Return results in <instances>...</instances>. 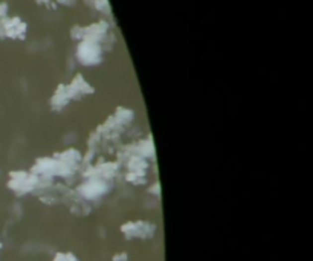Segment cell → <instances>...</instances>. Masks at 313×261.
<instances>
[{
	"label": "cell",
	"mask_w": 313,
	"mask_h": 261,
	"mask_svg": "<svg viewBox=\"0 0 313 261\" xmlns=\"http://www.w3.org/2000/svg\"><path fill=\"white\" fill-rule=\"evenodd\" d=\"M35 179L26 174L25 171H12L9 173L8 188L15 194H26L28 191L34 190Z\"/></svg>",
	"instance_id": "obj_3"
},
{
	"label": "cell",
	"mask_w": 313,
	"mask_h": 261,
	"mask_svg": "<svg viewBox=\"0 0 313 261\" xmlns=\"http://www.w3.org/2000/svg\"><path fill=\"white\" fill-rule=\"evenodd\" d=\"M113 260L115 261H122V260H127V257H125V254H121V255H116Z\"/></svg>",
	"instance_id": "obj_11"
},
{
	"label": "cell",
	"mask_w": 313,
	"mask_h": 261,
	"mask_svg": "<svg viewBox=\"0 0 313 261\" xmlns=\"http://www.w3.org/2000/svg\"><path fill=\"white\" fill-rule=\"evenodd\" d=\"M127 238H149L155 234L156 226L149 222H129L121 228Z\"/></svg>",
	"instance_id": "obj_4"
},
{
	"label": "cell",
	"mask_w": 313,
	"mask_h": 261,
	"mask_svg": "<svg viewBox=\"0 0 313 261\" xmlns=\"http://www.w3.org/2000/svg\"><path fill=\"white\" fill-rule=\"evenodd\" d=\"M104 48L102 45L92 42V40H81L77 48V58L81 65L87 67L96 66L102 62Z\"/></svg>",
	"instance_id": "obj_1"
},
{
	"label": "cell",
	"mask_w": 313,
	"mask_h": 261,
	"mask_svg": "<svg viewBox=\"0 0 313 261\" xmlns=\"http://www.w3.org/2000/svg\"><path fill=\"white\" fill-rule=\"evenodd\" d=\"M82 193H84L86 197L93 198V197H99L104 193H107V182L101 179H92L90 182H87L84 187H82Z\"/></svg>",
	"instance_id": "obj_6"
},
{
	"label": "cell",
	"mask_w": 313,
	"mask_h": 261,
	"mask_svg": "<svg viewBox=\"0 0 313 261\" xmlns=\"http://www.w3.org/2000/svg\"><path fill=\"white\" fill-rule=\"evenodd\" d=\"M55 2H58L60 5H65V6H72V5H75L77 0H55Z\"/></svg>",
	"instance_id": "obj_10"
},
{
	"label": "cell",
	"mask_w": 313,
	"mask_h": 261,
	"mask_svg": "<svg viewBox=\"0 0 313 261\" xmlns=\"http://www.w3.org/2000/svg\"><path fill=\"white\" fill-rule=\"evenodd\" d=\"M69 96L71 98H81V96H86L89 93H93V87L86 81V78L82 75H75V78L71 81V84L66 86Z\"/></svg>",
	"instance_id": "obj_5"
},
{
	"label": "cell",
	"mask_w": 313,
	"mask_h": 261,
	"mask_svg": "<svg viewBox=\"0 0 313 261\" xmlns=\"http://www.w3.org/2000/svg\"><path fill=\"white\" fill-rule=\"evenodd\" d=\"M93 6L99 12H110V5L109 0H93Z\"/></svg>",
	"instance_id": "obj_8"
},
{
	"label": "cell",
	"mask_w": 313,
	"mask_h": 261,
	"mask_svg": "<svg viewBox=\"0 0 313 261\" xmlns=\"http://www.w3.org/2000/svg\"><path fill=\"white\" fill-rule=\"evenodd\" d=\"M28 26L20 17H5L0 20V38L23 40L26 37Z\"/></svg>",
	"instance_id": "obj_2"
},
{
	"label": "cell",
	"mask_w": 313,
	"mask_h": 261,
	"mask_svg": "<svg viewBox=\"0 0 313 261\" xmlns=\"http://www.w3.org/2000/svg\"><path fill=\"white\" fill-rule=\"evenodd\" d=\"M0 249H2V242H0Z\"/></svg>",
	"instance_id": "obj_12"
},
{
	"label": "cell",
	"mask_w": 313,
	"mask_h": 261,
	"mask_svg": "<svg viewBox=\"0 0 313 261\" xmlns=\"http://www.w3.org/2000/svg\"><path fill=\"white\" fill-rule=\"evenodd\" d=\"M69 101H71V96H69L68 87L65 84H60L55 89V93L52 96V107L54 109H61V107H65Z\"/></svg>",
	"instance_id": "obj_7"
},
{
	"label": "cell",
	"mask_w": 313,
	"mask_h": 261,
	"mask_svg": "<svg viewBox=\"0 0 313 261\" xmlns=\"http://www.w3.org/2000/svg\"><path fill=\"white\" fill-rule=\"evenodd\" d=\"M54 261H77L75 255L71 254V252H66V254H57Z\"/></svg>",
	"instance_id": "obj_9"
}]
</instances>
